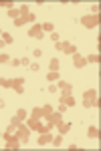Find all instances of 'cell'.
Masks as SVG:
<instances>
[{"instance_id":"obj_4","label":"cell","mask_w":101,"mask_h":151,"mask_svg":"<svg viewBox=\"0 0 101 151\" xmlns=\"http://www.w3.org/2000/svg\"><path fill=\"white\" fill-rule=\"evenodd\" d=\"M26 32H28V36H33V38H36V40H41V38L45 36V32H43V26H41V24H36V22H34L33 26L26 30Z\"/></svg>"},{"instance_id":"obj_29","label":"cell","mask_w":101,"mask_h":151,"mask_svg":"<svg viewBox=\"0 0 101 151\" xmlns=\"http://www.w3.org/2000/svg\"><path fill=\"white\" fill-rule=\"evenodd\" d=\"M20 123H23V121H20V119H18V117H16V115H14V117H12V119H10V125H14V127H18Z\"/></svg>"},{"instance_id":"obj_26","label":"cell","mask_w":101,"mask_h":151,"mask_svg":"<svg viewBox=\"0 0 101 151\" xmlns=\"http://www.w3.org/2000/svg\"><path fill=\"white\" fill-rule=\"evenodd\" d=\"M51 113H53V107H51V105H45V107H43V117L51 115Z\"/></svg>"},{"instance_id":"obj_11","label":"cell","mask_w":101,"mask_h":151,"mask_svg":"<svg viewBox=\"0 0 101 151\" xmlns=\"http://www.w3.org/2000/svg\"><path fill=\"white\" fill-rule=\"evenodd\" d=\"M83 107L85 109H99V97L97 99H83Z\"/></svg>"},{"instance_id":"obj_22","label":"cell","mask_w":101,"mask_h":151,"mask_svg":"<svg viewBox=\"0 0 101 151\" xmlns=\"http://www.w3.org/2000/svg\"><path fill=\"white\" fill-rule=\"evenodd\" d=\"M85 60H87V63H95V65H99V55H89V57H85Z\"/></svg>"},{"instance_id":"obj_8","label":"cell","mask_w":101,"mask_h":151,"mask_svg":"<svg viewBox=\"0 0 101 151\" xmlns=\"http://www.w3.org/2000/svg\"><path fill=\"white\" fill-rule=\"evenodd\" d=\"M73 57V67L75 69H83L85 65H87V60H85V57H81L79 52H75V55H71Z\"/></svg>"},{"instance_id":"obj_30","label":"cell","mask_w":101,"mask_h":151,"mask_svg":"<svg viewBox=\"0 0 101 151\" xmlns=\"http://www.w3.org/2000/svg\"><path fill=\"white\" fill-rule=\"evenodd\" d=\"M2 63H10V57L4 55V52H0V65H2Z\"/></svg>"},{"instance_id":"obj_10","label":"cell","mask_w":101,"mask_h":151,"mask_svg":"<svg viewBox=\"0 0 101 151\" xmlns=\"http://www.w3.org/2000/svg\"><path fill=\"white\" fill-rule=\"evenodd\" d=\"M57 87H59V91H63L61 95H71V91H73V85L71 83H65V81H57Z\"/></svg>"},{"instance_id":"obj_44","label":"cell","mask_w":101,"mask_h":151,"mask_svg":"<svg viewBox=\"0 0 101 151\" xmlns=\"http://www.w3.org/2000/svg\"><path fill=\"white\" fill-rule=\"evenodd\" d=\"M0 139H2V133H0Z\"/></svg>"},{"instance_id":"obj_27","label":"cell","mask_w":101,"mask_h":151,"mask_svg":"<svg viewBox=\"0 0 101 151\" xmlns=\"http://www.w3.org/2000/svg\"><path fill=\"white\" fill-rule=\"evenodd\" d=\"M18 12H20V16L28 14V6H26V4H20V6H18Z\"/></svg>"},{"instance_id":"obj_25","label":"cell","mask_w":101,"mask_h":151,"mask_svg":"<svg viewBox=\"0 0 101 151\" xmlns=\"http://www.w3.org/2000/svg\"><path fill=\"white\" fill-rule=\"evenodd\" d=\"M24 24H26V18H24V16H18V18L14 20V26H24Z\"/></svg>"},{"instance_id":"obj_3","label":"cell","mask_w":101,"mask_h":151,"mask_svg":"<svg viewBox=\"0 0 101 151\" xmlns=\"http://www.w3.org/2000/svg\"><path fill=\"white\" fill-rule=\"evenodd\" d=\"M16 137L20 139V143H28V139H31V129L26 127V123H20L18 127H16Z\"/></svg>"},{"instance_id":"obj_43","label":"cell","mask_w":101,"mask_h":151,"mask_svg":"<svg viewBox=\"0 0 101 151\" xmlns=\"http://www.w3.org/2000/svg\"><path fill=\"white\" fill-rule=\"evenodd\" d=\"M0 36H2V28H0Z\"/></svg>"},{"instance_id":"obj_6","label":"cell","mask_w":101,"mask_h":151,"mask_svg":"<svg viewBox=\"0 0 101 151\" xmlns=\"http://www.w3.org/2000/svg\"><path fill=\"white\" fill-rule=\"evenodd\" d=\"M47 119V123H49V125H53V127H55L57 123H61V121H63V113H59V111H53V113H51V115H47L45 117Z\"/></svg>"},{"instance_id":"obj_38","label":"cell","mask_w":101,"mask_h":151,"mask_svg":"<svg viewBox=\"0 0 101 151\" xmlns=\"http://www.w3.org/2000/svg\"><path fill=\"white\" fill-rule=\"evenodd\" d=\"M51 40H55V42H59V35H57V32H51Z\"/></svg>"},{"instance_id":"obj_5","label":"cell","mask_w":101,"mask_h":151,"mask_svg":"<svg viewBox=\"0 0 101 151\" xmlns=\"http://www.w3.org/2000/svg\"><path fill=\"white\" fill-rule=\"evenodd\" d=\"M10 89H14V93H16V95H23L24 93V79H23V77L12 79V81H10Z\"/></svg>"},{"instance_id":"obj_20","label":"cell","mask_w":101,"mask_h":151,"mask_svg":"<svg viewBox=\"0 0 101 151\" xmlns=\"http://www.w3.org/2000/svg\"><path fill=\"white\" fill-rule=\"evenodd\" d=\"M51 145H53V147H61V145H63V135L59 133L57 137H53V141H51Z\"/></svg>"},{"instance_id":"obj_13","label":"cell","mask_w":101,"mask_h":151,"mask_svg":"<svg viewBox=\"0 0 101 151\" xmlns=\"http://www.w3.org/2000/svg\"><path fill=\"white\" fill-rule=\"evenodd\" d=\"M87 137H89V139H99V127L89 125V129H87Z\"/></svg>"},{"instance_id":"obj_7","label":"cell","mask_w":101,"mask_h":151,"mask_svg":"<svg viewBox=\"0 0 101 151\" xmlns=\"http://www.w3.org/2000/svg\"><path fill=\"white\" fill-rule=\"evenodd\" d=\"M61 52H65V55H75V52H77V47L71 45V42H67V40H61Z\"/></svg>"},{"instance_id":"obj_14","label":"cell","mask_w":101,"mask_h":151,"mask_svg":"<svg viewBox=\"0 0 101 151\" xmlns=\"http://www.w3.org/2000/svg\"><path fill=\"white\" fill-rule=\"evenodd\" d=\"M57 129H59V133L61 135H65L71 131V123H65V121H61V123H57Z\"/></svg>"},{"instance_id":"obj_21","label":"cell","mask_w":101,"mask_h":151,"mask_svg":"<svg viewBox=\"0 0 101 151\" xmlns=\"http://www.w3.org/2000/svg\"><path fill=\"white\" fill-rule=\"evenodd\" d=\"M6 14H8V16H10L12 20H16V18H18V16H20V12H18V8H16V6H14V8H10V10L6 12Z\"/></svg>"},{"instance_id":"obj_12","label":"cell","mask_w":101,"mask_h":151,"mask_svg":"<svg viewBox=\"0 0 101 151\" xmlns=\"http://www.w3.org/2000/svg\"><path fill=\"white\" fill-rule=\"evenodd\" d=\"M59 103H63L65 107H75V99L71 95H61L59 97Z\"/></svg>"},{"instance_id":"obj_34","label":"cell","mask_w":101,"mask_h":151,"mask_svg":"<svg viewBox=\"0 0 101 151\" xmlns=\"http://www.w3.org/2000/svg\"><path fill=\"white\" fill-rule=\"evenodd\" d=\"M10 65L12 67H20V58H10Z\"/></svg>"},{"instance_id":"obj_9","label":"cell","mask_w":101,"mask_h":151,"mask_svg":"<svg viewBox=\"0 0 101 151\" xmlns=\"http://www.w3.org/2000/svg\"><path fill=\"white\" fill-rule=\"evenodd\" d=\"M51 141H53V135H51V131H49V133H39V139H36V143H39L41 147L49 145Z\"/></svg>"},{"instance_id":"obj_16","label":"cell","mask_w":101,"mask_h":151,"mask_svg":"<svg viewBox=\"0 0 101 151\" xmlns=\"http://www.w3.org/2000/svg\"><path fill=\"white\" fill-rule=\"evenodd\" d=\"M59 77H61V75H59V70H49V73H47V79H49L51 83L59 81Z\"/></svg>"},{"instance_id":"obj_31","label":"cell","mask_w":101,"mask_h":151,"mask_svg":"<svg viewBox=\"0 0 101 151\" xmlns=\"http://www.w3.org/2000/svg\"><path fill=\"white\" fill-rule=\"evenodd\" d=\"M0 8H8L10 10V8H14V4L12 2H0Z\"/></svg>"},{"instance_id":"obj_37","label":"cell","mask_w":101,"mask_h":151,"mask_svg":"<svg viewBox=\"0 0 101 151\" xmlns=\"http://www.w3.org/2000/svg\"><path fill=\"white\" fill-rule=\"evenodd\" d=\"M57 91H59L57 85H49V93H57Z\"/></svg>"},{"instance_id":"obj_18","label":"cell","mask_w":101,"mask_h":151,"mask_svg":"<svg viewBox=\"0 0 101 151\" xmlns=\"http://www.w3.org/2000/svg\"><path fill=\"white\" fill-rule=\"evenodd\" d=\"M99 95H97V91L95 89H89V91H85L83 93V99H97Z\"/></svg>"},{"instance_id":"obj_36","label":"cell","mask_w":101,"mask_h":151,"mask_svg":"<svg viewBox=\"0 0 101 151\" xmlns=\"http://www.w3.org/2000/svg\"><path fill=\"white\" fill-rule=\"evenodd\" d=\"M91 14H99V6H97V4L91 6Z\"/></svg>"},{"instance_id":"obj_32","label":"cell","mask_w":101,"mask_h":151,"mask_svg":"<svg viewBox=\"0 0 101 151\" xmlns=\"http://www.w3.org/2000/svg\"><path fill=\"white\" fill-rule=\"evenodd\" d=\"M33 57H34V58L43 57V50H41V48H34V50H33Z\"/></svg>"},{"instance_id":"obj_2","label":"cell","mask_w":101,"mask_h":151,"mask_svg":"<svg viewBox=\"0 0 101 151\" xmlns=\"http://www.w3.org/2000/svg\"><path fill=\"white\" fill-rule=\"evenodd\" d=\"M2 139L6 141V149H18L23 143L16 137V133H2Z\"/></svg>"},{"instance_id":"obj_33","label":"cell","mask_w":101,"mask_h":151,"mask_svg":"<svg viewBox=\"0 0 101 151\" xmlns=\"http://www.w3.org/2000/svg\"><path fill=\"white\" fill-rule=\"evenodd\" d=\"M28 69H31V70H39V69H41V65H39V63H31Z\"/></svg>"},{"instance_id":"obj_28","label":"cell","mask_w":101,"mask_h":151,"mask_svg":"<svg viewBox=\"0 0 101 151\" xmlns=\"http://www.w3.org/2000/svg\"><path fill=\"white\" fill-rule=\"evenodd\" d=\"M0 87H4V89H10V79H0Z\"/></svg>"},{"instance_id":"obj_42","label":"cell","mask_w":101,"mask_h":151,"mask_svg":"<svg viewBox=\"0 0 101 151\" xmlns=\"http://www.w3.org/2000/svg\"><path fill=\"white\" fill-rule=\"evenodd\" d=\"M4 105H6V103H4V101H2V99H0V109H2V107H4Z\"/></svg>"},{"instance_id":"obj_1","label":"cell","mask_w":101,"mask_h":151,"mask_svg":"<svg viewBox=\"0 0 101 151\" xmlns=\"http://www.w3.org/2000/svg\"><path fill=\"white\" fill-rule=\"evenodd\" d=\"M79 22L85 28H97L99 26V14H85V16H81Z\"/></svg>"},{"instance_id":"obj_41","label":"cell","mask_w":101,"mask_h":151,"mask_svg":"<svg viewBox=\"0 0 101 151\" xmlns=\"http://www.w3.org/2000/svg\"><path fill=\"white\" fill-rule=\"evenodd\" d=\"M4 47H6V42H4V40L0 38V48H4Z\"/></svg>"},{"instance_id":"obj_19","label":"cell","mask_w":101,"mask_h":151,"mask_svg":"<svg viewBox=\"0 0 101 151\" xmlns=\"http://www.w3.org/2000/svg\"><path fill=\"white\" fill-rule=\"evenodd\" d=\"M41 26H43V32H49V35L55 32V24L53 22H45V24H41Z\"/></svg>"},{"instance_id":"obj_23","label":"cell","mask_w":101,"mask_h":151,"mask_svg":"<svg viewBox=\"0 0 101 151\" xmlns=\"http://www.w3.org/2000/svg\"><path fill=\"white\" fill-rule=\"evenodd\" d=\"M16 117H18L20 121H26V117H28V113H26V109H18V111H16Z\"/></svg>"},{"instance_id":"obj_39","label":"cell","mask_w":101,"mask_h":151,"mask_svg":"<svg viewBox=\"0 0 101 151\" xmlns=\"http://www.w3.org/2000/svg\"><path fill=\"white\" fill-rule=\"evenodd\" d=\"M14 131H16V127H14V125H8V129H6V133H14Z\"/></svg>"},{"instance_id":"obj_17","label":"cell","mask_w":101,"mask_h":151,"mask_svg":"<svg viewBox=\"0 0 101 151\" xmlns=\"http://www.w3.org/2000/svg\"><path fill=\"white\" fill-rule=\"evenodd\" d=\"M59 67H61L59 58H51V60H49V70H59Z\"/></svg>"},{"instance_id":"obj_15","label":"cell","mask_w":101,"mask_h":151,"mask_svg":"<svg viewBox=\"0 0 101 151\" xmlns=\"http://www.w3.org/2000/svg\"><path fill=\"white\" fill-rule=\"evenodd\" d=\"M31 119H41V117H43V107H34L33 109V113H31Z\"/></svg>"},{"instance_id":"obj_24","label":"cell","mask_w":101,"mask_h":151,"mask_svg":"<svg viewBox=\"0 0 101 151\" xmlns=\"http://www.w3.org/2000/svg\"><path fill=\"white\" fill-rule=\"evenodd\" d=\"M6 45H12V35H8V32H2V36H0Z\"/></svg>"},{"instance_id":"obj_40","label":"cell","mask_w":101,"mask_h":151,"mask_svg":"<svg viewBox=\"0 0 101 151\" xmlns=\"http://www.w3.org/2000/svg\"><path fill=\"white\" fill-rule=\"evenodd\" d=\"M65 111H67V107H65V105L61 103V105H59V113H65Z\"/></svg>"},{"instance_id":"obj_35","label":"cell","mask_w":101,"mask_h":151,"mask_svg":"<svg viewBox=\"0 0 101 151\" xmlns=\"http://www.w3.org/2000/svg\"><path fill=\"white\" fill-rule=\"evenodd\" d=\"M20 65H23V67H28V65H31V58H20Z\"/></svg>"}]
</instances>
